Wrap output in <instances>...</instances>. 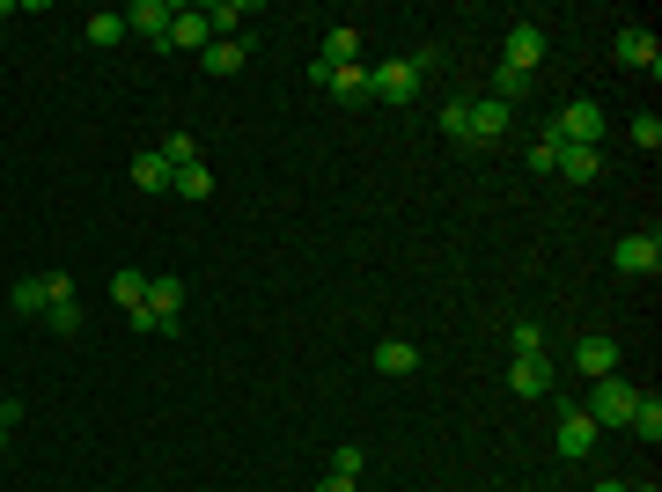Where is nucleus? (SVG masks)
Instances as JSON below:
<instances>
[{"label":"nucleus","mask_w":662,"mask_h":492,"mask_svg":"<svg viewBox=\"0 0 662 492\" xmlns=\"http://www.w3.org/2000/svg\"><path fill=\"white\" fill-rule=\"evenodd\" d=\"M435 66V52H413V60H383V66H369V88H375V103H413L420 96V74Z\"/></svg>","instance_id":"nucleus-1"},{"label":"nucleus","mask_w":662,"mask_h":492,"mask_svg":"<svg viewBox=\"0 0 662 492\" xmlns=\"http://www.w3.org/2000/svg\"><path fill=\"white\" fill-rule=\"evenodd\" d=\"M133 331H177L185 324V280H169V272H155L147 280V308L141 316H125Z\"/></svg>","instance_id":"nucleus-2"},{"label":"nucleus","mask_w":662,"mask_h":492,"mask_svg":"<svg viewBox=\"0 0 662 492\" xmlns=\"http://www.w3.org/2000/svg\"><path fill=\"white\" fill-rule=\"evenodd\" d=\"M633 405H641V390H633L625 375H603L597 390H589V405H581V411H589V419H597V427L611 433V427H625V419H633Z\"/></svg>","instance_id":"nucleus-3"},{"label":"nucleus","mask_w":662,"mask_h":492,"mask_svg":"<svg viewBox=\"0 0 662 492\" xmlns=\"http://www.w3.org/2000/svg\"><path fill=\"white\" fill-rule=\"evenodd\" d=\"M611 265L633 272V280H655V272H662V235H655V228H633V235H619V243H611Z\"/></svg>","instance_id":"nucleus-4"},{"label":"nucleus","mask_w":662,"mask_h":492,"mask_svg":"<svg viewBox=\"0 0 662 492\" xmlns=\"http://www.w3.org/2000/svg\"><path fill=\"white\" fill-rule=\"evenodd\" d=\"M508 390L530 397V405H538V397H552V390H559L552 353H516V360H508Z\"/></svg>","instance_id":"nucleus-5"},{"label":"nucleus","mask_w":662,"mask_h":492,"mask_svg":"<svg viewBox=\"0 0 662 492\" xmlns=\"http://www.w3.org/2000/svg\"><path fill=\"white\" fill-rule=\"evenodd\" d=\"M597 441H603V427H597V419H589L581 405H567V411H559V427H552V449L567 456V463H581V456L597 449Z\"/></svg>","instance_id":"nucleus-6"},{"label":"nucleus","mask_w":662,"mask_h":492,"mask_svg":"<svg viewBox=\"0 0 662 492\" xmlns=\"http://www.w3.org/2000/svg\"><path fill=\"white\" fill-rule=\"evenodd\" d=\"M464 125H472V147H494V140H508L516 111H508V103H494V96H472V103H464Z\"/></svg>","instance_id":"nucleus-7"},{"label":"nucleus","mask_w":662,"mask_h":492,"mask_svg":"<svg viewBox=\"0 0 662 492\" xmlns=\"http://www.w3.org/2000/svg\"><path fill=\"white\" fill-rule=\"evenodd\" d=\"M611 60H619V66H641V74H662V44H655V30L625 22L619 38H611Z\"/></svg>","instance_id":"nucleus-8"},{"label":"nucleus","mask_w":662,"mask_h":492,"mask_svg":"<svg viewBox=\"0 0 662 492\" xmlns=\"http://www.w3.org/2000/svg\"><path fill=\"white\" fill-rule=\"evenodd\" d=\"M552 125H559V140H567V147H597V140H603V111H597L589 96H575Z\"/></svg>","instance_id":"nucleus-9"},{"label":"nucleus","mask_w":662,"mask_h":492,"mask_svg":"<svg viewBox=\"0 0 662 492\" xmlns=\"http://www.w3.org/2000/svg\"><path fill=\"white\" fill-rule=\"evenodd\" d=\"M44 294H52V302H44V324L60 331V338H74V331H82V302H74V280H66V272H52V280H44Z\"/></svg>","instance_id":"nucleus-10"},{"label":"nucleus","mask_w":662,"mask_h":492,"mask_svg":"<svg viewBox=\"0 0 662 492\" xmlns=\"http://www.w3.org/2000/svg\"><path fill=\"white\" fill-rule=\"evenodd\" d=\"M214 44V22H207V8H177L169 15V38H163V52H207Z\"/></svg>","instance_id":"nucleus-11"},{"label":"nucleus","mask_w":662,"mask_h":492,"mask_svg":"<svg viewBox=\"0 0 662 492\" xmlns=\"http://www.w3.org/2000/svg\"><path fill=\"white\" fill-rule=\"evenodd\" d=\"M500 66H516V74H538V66H545V30H538V22H516V30H508Z\"/></svg>","instance_id":"nucleus-12"},{"label":"nucleus","mask_w":662,"mask_h":492,"mask_svg":"<svg viewBox=\"0 0 662 492\" xmlns=\"http://www.w3.org/2000/svg\"><path fill=\"white\" fill-rule=\"evenodd\" d=\"M619 360H625L619 338H603V331H589V338L575 346V368H581V375H597V383H603V375H619Z\"/></svg>","instance_id":"nucleus-13"},{"label":"nucleus","mask_w":662,"mask_h":492,"mask_svg":"<svg viewBox=\"0 0 662 492\" xmlns=\"http://www.w3.org/2000/svg\"><path fill=\"white\" fill-rule=\"evenodd\" d=\"M552 177H567V185H597V177H603V155H597V147H567V140H559Z\"/></svg>","instance_id":"nucleus-14"},{"label":"nucleus","mask_w":662,"mask_h":492,"mask_svg":"<svg viewBox=\"0 0 662 492\" xmlns=\"http://www.w3.org/2000/svg\"><path fill=\"white\" fill-rule=\"evenodd\" d=\"M244 60H250V38H214L207 52H199V66H207V74H244Z\"/></svg>","instance_id":"nucleus-15"},{"label":"nucleus","mask_w":662,"mask_h":492,"mask_svg":"<svg viewBox=\"0 0 662 492\" xmlns=\"http://www.w3.org/2000/svg\"><path fill=\"white\" fill-rule=\"evenodd\" d=\"M169 15H177L169 0H133V8H125V30H141V38L163 44V38H169Z\"/></svg>","instance_id":"nucleus-16"},{"label":"nucleus","mask_w":662,"mask_h":492,"mask_svg":"<svg viewBox=\"0 0 662 492\" xmlns=\"http://www.w3.org/2000/svg\"><path fill=\"white\" fill-rule=\"evenodd\" d=\"M324 88H331L339 103H375V88H369V66H361V60H353V66H331V74H324Z\"/></svg>","instance_id":"nucleus-17"},{"label":"nucleus","mask_w":662,"mask_h":492,"mask_svg":"<svg viewBox=\"0 0 662 492\" xmlns=\"http://www.w3.org/2000/svg\"><path fill=\"white\" fill-rule=\"evenodd\" d=\"M375 375H420V346L413 338H383L375 346Z\"/></svg>","instance_id":"nucleus-18"},{"label":"nucleus","mask_w":662,"mask_h":492,"mask_svg":"<svg viewBox=\"0 0 662 492\" xmlns=\"http://www.w3.org/2000/svg\"><path fill=\"white\" fill-rule=\"evenodd\" d=\"M317 60H324V66H353V60H361V30H353V22L324 30V52H317Z\"/></svg>","instance_id":"nucleus-19"},{"label":"nucleus","mask_w":662,"mask_h":492,"mask_svg":"<svg viewBox=\"0 0 662 492\" xmlns=\"http://www.w3.org/2000/svg\"><path fill=\"white\" fill-rule=\"evenodd\" d=\"M530 88H538V82H530V74H516V66H494V74H486V96L508 103V111H516V103L530 96Z\"/></svg>","instance_id":"nucleus-20"},{"label":"nucleus","mask_w":662,"mask_h":492,"mask_svg":"<svg viewBox=\"0 0 662 492\" xmlns=\"http://www.w3.org/2000/svg\"><path fill=\"white\" fill-rule=\"evenodd\" d=\"M111 302H118V316H141L147 308V272H111Z\"/></svg>","instance_id":"nucleus-21"},{"label":"nucleus","mask_w":662,"mask_h":492,"mask_svg":"<svg viewBox=\"0 0 662 492\" xmlns=\"http://www.w3.org/2000/svg\"><path fill=\"white\" fill-rule=\"evenodd\" d=\"M82 38H89V44H96V52H111V44H118V38H125V8H96V15H89V22H82Z\"/></svg>","instance_id":"nucleus-22"},{"label":"nucleus","mask_w":662,"mask_h":492,"mask_svg":"<svg viewBox=\"0 0 662 492\" xmlns=\"http://www.w3.org/2000/svg\"><path fill=\"white\" fill-rule=\"evenodd\" d=\"M169 191H177V199H214V169L207 163H185L177 177H169Z\"/></svg>","instance_id":"nucleus-23"},{"label":"nucleus","mask_w":662,"mask_h":492,"mask_svg":"<svg viewBox=\"0 0 662 492\" xmlns=\"http://www.w3.org/2000/svg\"><path fill=\"white\" fill-rule=\"evenodd\" d=\"M133 185H141V191H169V163L155 155V147H141V155H133Z\"/></svg>","instance_id":"nucleus-24"},{"label":"nucleus","mask_w":662,"mask_h":492,"mask_svg":"<svg viewBox=\"0 0 662 492\" xmlns=\"http://www.w3.org/2000/svg\"><path fill=\"white\" fill-rule=\"evenodd\" d=\"M250 15H258V8H250V0H214V8H207L214 38H236V22H250Z\"/></svg>","instance_id":"nucleus-25"},{"label":"nucleus","mask_w":662,"mask_h":492,"mask_svg":"<svg viewBox=\"0 0 662 492\" xmlns=\"http://www.w3.org/2000/svg\"><path fill=\"white\" fill-rule=\"evenodd\" d=\"M559 163V125H538V140H530V177H552Z\"/></svg>","instance_id":"nucleus-26"},{"label":"nucleus","mask_w":662,"mask_h":492,"mask_svg":"<svg viewBox=\"0 0 662 492\" xmlns=\"http://www.w3.org/2000/svg\"><path fill=\"white\" fill-rule=\"evenodd\" d=\"M155 155H163L169 177H177L185 163H199V140H192V133H169V140H155Z\"/></svg>","instance_id":"nucleus-27"},{"label":"nucleus","mask_w":662,"mask_h":492,"mask_svg":"<svg viewBox=\"0 0 662 492\" xmlns=\"http://www.w3.org/2000/svg\"><path fill=\"white\" fill-rule=\"evenodd\" d=\"M44 302H52V294H44V280H15V294H8V308H15V316H44Z\"/></svg>","instance_id":"nucleus-28"},{"label":"nucleus","mask_w":662,"mask_h":492,"mask_svg":"<svg viewBox=\"0 0 662 492\" xmlns=\"http://www.w3.org/2000/svg\"><path fill=\"white\" fill-rule=\"evenodd\" d=\"M625 433H641V441H662V405H655V397H641V405H633Z\"/></svg>","instance_id":"nucleus-29"},{"label":"nucleus","mask_w":662,"mask_h":492,"mask_svg":"<svg viewBox=\"0 0 662 492\" xmlns=\"http://www.w3.org/2000/svg\"><path fill=\"white\" fill-rule=\"evenodd\" d=\"M508 346H516V353H545V324H538V316H516Z\"/></svg>","instance_id":"nucleus-30"},{"label":"nucleus","mask_w":662,"mask_h":492,"mask_svg":"<svg viewBox=\"0 0 662 492\" xmlns=\"http://www.w3.org/2000/svg\"><path fill=\"white\" fill-rule=\"evenodd\" d=\"M633 147H641V155H655V147H662V118H655V111L633 118Z\"/></svg>","instance_id":"nucleus-31"},{"label":"nucleus","mask_w":662,"mask_h":492,"mask_svg":"<svg viewBox=\"0 0 662 492\" xmlns=\"http://www.w3.org/2000/svg\"><path fill=\"white\" fill-rule=\"evenodd\" d=\"M442 133H449V140H472V125H464V96L442 103Z\"/></svg>","instance_id":"nucleus-32"},{"label":"nucleus","mask_w":662,"mask_h":492,"mask_svg":"<svg viewBox=\"0 0 662 492\" xmlns=\"http://www.w3.org/2000/svg\"><path fill=\"white\" fill-rule=\"evenodd\" d=\"M331 471H339V478H361V471H369V456H361V449H353V441H346V449L331 456Z\"/></svg>","instance_id":"nucleus-33"},{"label":"nucleus","mask_w":662,"mask_h":492,"mask_svg":"<svg viewBox=\"0 0 662 492\" xmlns=\"http://www.w3.org/2000/svg\"><path fill=\"white\" fill-rule=\"evenodd\" d=\"M15 419H22V405H15V397H0V449H8V427H15Z\"/></svg>","instance_id":"nucleus-34"},{"label":"nucleus","mask_w":662,"mask_h":492,"mask_svg":"<svg viewBox=\"0 0 662 492\" xmlns=\"http://www.w3.org/2000/svg\"><path fill=\"white\" fill-rule=\"evenodd\" d=\"M353 485H361V478H339V471H324V478H317L310 492H353Z\"/></svg>","instance_id":"nucleus-35"},{"label":"nucleus","mask_w":662,"mask_h":492,"mask_svg":"<svg viewBox=\"0 0 662 492\" xmlns=\"http://www.w3.org/2000/svg\"><path fill=\"white\" fill-rule=\"evenodd\" d=\"M597 492H625V485H619V478H603V485H597Z\"/></svg>","instance_id":"nucleus-36"},{"label":"nucleus","mask_w":662,"mask_h":492,"mask_svg":"<svg viewBox=\"0 0 662 492\" xmlns=\"http://www.w3.org/2000/svg\"><path fill=\"white\" fill-rule=\"evenodd\" d=\"M625 492H662V485H625Z\"/></svg>","instance_id":"nucleus-37"}]
</instances>
